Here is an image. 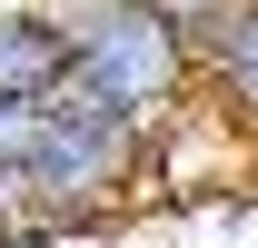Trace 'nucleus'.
<instances>
[{"mask_svg": "<svg viewBox=\"0 0 258 248\" xmlns=\"http://www.w3.org/2000/svg\"><path fill=\"white\" fill-rule=\"evenodd\" d=\"M139 189H149V129L109 119L70 80L0 99V218H40L50 238H90Z\"/></svg>", "mask_w": 258, "mask_h": 248, "instance_id": "nucleus-1", "label": "nucleus"}, {"mask_svg": "<svg viewBox=\"0 0 258 248\" xmlns=\"http://www.w3.org/2000/svg\"><path fill=\"white\" fill-rule=\"evenodd\" d=\"M60 80L80 99H99L109 119L159 129L169 109H189L199 60L159 0H60Z\"/></svg>", "mask_w": 258, "mask_h": 248, "instance_id": "nucleus-2", "label": "nucleus"}, {"mask_svg": "<svg viewBox=\"0 0 258 248\" xmlns=\"http://www.w3.org/2000/svg\"><path fill=\"white\" fill-rule=\"evenodd\" d=\"M60 90V10H0V99Z\"/></svg>", "mask_w": 258, "mask_h": 248, "instance_id": "nucleus-3", "label": "nucleus"}, {"mask_svg": "<svg viewBox=\"0 0 258 248\" xmlns=\"http://www.w3.org/2000/svg\"><path fill=\"white\" fill-rule=\"evenodd\" d=\"M199 80H209V90L228 99L219 119L238 129V139H258V0L238 10V20H228V40H219V50L199 60Z\"/></svg>", "mask_w": 258, "mask_h": 248, "instance_id": "nucleus-4", "label": "nucleus"}, {"mask_svg": "<svg viewBox=\"0 0 258 248\" xmlns=\"http://www.w3.org/2000/svg\"><path fill=\"white\" fill-rule=\"evenodd\" d=\"M0 248H70V238H50L40 218H0Z\"/></svg>", "mask_w": 258, "mask_h": 248, "instance_id": "nucleus-5", "label": "nucleus"}]
</instances>
